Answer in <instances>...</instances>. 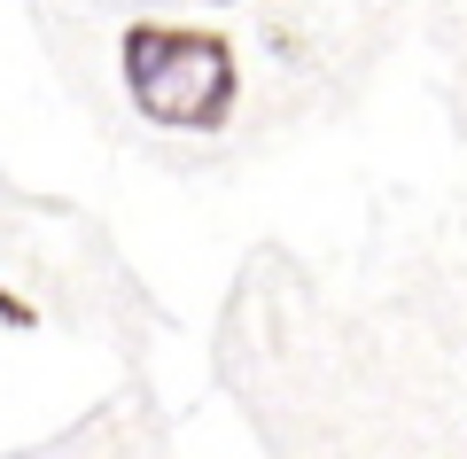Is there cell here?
<instances>
[{"label":"cell","instance_id":"3","mask_svg":"<svg viewBox=\"0 0 467 459\" xmlns=\"http://www.w3.org/2000/svg\"><path fill=\"white\" fill-rule=\"evenodd\" d=\"M202 8H242V0H202Z\"/></svg>","mask_w":467,"mask_h":459},{"label":"cell","instance_id":"1","mask_svg":"<svg viewBox=\"0 0 467 459\" xmlns=\"http://www.w3.org/2000/svg\"><path fill=\"white\" fill-rule=\"evenodd\" d=\"M117 70L125 94L156 132H226L234 101H242V55L226 32H195V24H125L117 39Z\"/></svg>","mask_w":467,"mask_h":459},{"label":"cell","instance_id":"2","mask_svg":"<svg viewBox=\"0 0 467 459\" xmlns=\"http://www.w3.org/2000/svg\"><path fill=\"white\" fill-rule=\"evenodd\" d=\"M39 319H47V312H39L32 296H16V288H0V328H24V335H32Z\"/></svg>","mask_w":467,"mask_h":459}]
</instances>
